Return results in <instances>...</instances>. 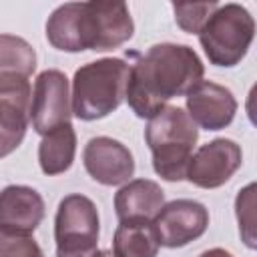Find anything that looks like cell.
Returning a JSON list of instances; mask_svg holds the SVG:
<instances>
[{
	"mask_svg": "<svg viewBox=\"0 0 257 257\" xmlns=\"http://www.w3.org/2000/svg\"><path fill=\"white\" fill-rule=\"evenodd\" d=\"M72 94L68 92V78L58 68L42 70L34 80L30 122L34 133L46 137L48 133L70 124Z\"/></svg>",
	"mask_w": 257,
	"mask_h": 257,
	"instance_id": "52a82bcc",
	"label": "cell"
},
{
	"mask_svg": "<svg viewBox=\"0 0 257 257\" xmlns=\"http://www.w3.org/2000/svg\"><path fill=\"white\" fill-rule=\"evenodd\" d=\"M82 165L92 181L104 187L126 185L135 175V159L126 145L110 137H92L82 151Z\"/></svg>",
	"mask_w": 257,
	"mask_h": 257,
	"instance_id": "8fae6325",
	"label": "cell"
},
{
	"mask_svg": "<svg viewBox=\"0 0 257 257\" xmlns=\"http://www.w3.org/2000/svg\"><path fill=\"white\" fill-rule=\"evenodd\" d=\"M165 207V191L151 179H131L114 193L118 221H153Z\"/></svg>",
	"mask_w": 257,
	"mask_h": 257,
	"instance_id": "5bb4252c",
	"label": "cell"
},
{
	"mask_svg": "<svg viewBox=\"0 0 257 257\" xmlns=\"http://www.w3.org/2000/svg\"><path fill=\"white\" fill-rule=\"evenodd\" d=\"M205 74L203 60L187 44L161 42L131 64L126 102L139 118H153L175 96H187Z\"/></svg>",
	"mask_w": 257,
	"mask_h": 257,
	"instance_id": "6da1fadb",
	"label": "cell"
},
{
	"mask_svg": "<svg viewBox=\"0 0 257 257\" xmlns=\"http://www.w3.org/2000/svg\"><path fill=\"white\" fill-rule=\"evenodd\" d=\"M92 257H116V255H114V251H112V249H98Z\"/></svg>",
	"mask_w": 257,
	"mask_h": 257,
	"instance_id": "603a6c76",
	"label": "cell"
},
{
	"mask_svg": "<svg viewBox=\"0 0 257 257\" xmlns=\"http://www.w3.org/2000/svg\"><path fill=\"white\" fill-rule=\"evenodd\" d=\"M241 163V145L233 139H213L195 151L187 169V181L199 189H219L237 173Z\"/></svg>",
	"mask_w": 257,
	"mask_h": 257,
	"instance_id": "30bf717a",
	"label": "cell"
},
{
	"mask_svg": "<svg viewBox=\"0 0 257 257\" xmlns=\"http://www.w3.org/2000/svg\"><path fill=\"white\" fill-rule=\"evenodd\" d=\"M185 104L193 122L205 131L227 128L237 112V100L233 92L213 80H201L185 96Z\"/></svg>",
	"mask_w": 257,
	"mask_h": 257,
	"instance_id": "7c38bea8",
	"label": "cell"
},
{
	"mask_svg": "<svg viewBox=\"0 0 257 257\" xmlns=\"http://www.w3.org/2000/svg\"><path fill=\"white\" fill-rule=\"evenodd\" d=\"M145 141L153 155V169L161 179L169 183L187 179V169L195 155L193 149L199 141V128L185 108L167 104L149 118Z\"/></svg>",
	"mask_w": 257,
	"mask_h": 257,
	"instance_id": "3957f363",
	"label": "cell"
},
{
	"mask_svg": "<svg viewBox=\"0 0 257 257\" xmlns=\"http://www.w3.org/2000/svg\"><path fill=\"white\" fill-rule=\"evenodd\" d=\"M235 217L243 245L257 251V181L247 183L237 191Z\"/></svg>",
	"mask_w": 257,
	"mask_h": 257,
	"instance_id": "ac0fdd59",
	"label": "cell"
},
{
	"mask_svg": "<svg viewBox=\"0 0 257 257\" xmlns=\"http://www.w3.org/2000/svg\"><path fill=\"white\" fill-rule=\"evenodd\" d=\"M135 22L124 2L90 0L66 2L46 20V40L62 52L112 50L128 42Z\"/></svg>",
	"mask_w": 257,
	"mask_h": 257,
	"instance_id": "7a4b0ae2",
	"label": "cell"
},
{
	"mask_svg": "<svg viewBox=\"0 0 257 257\" xmlns=\"http://www.w3.org/2000/svg\"><path fill=\"white\" fill-rule=\"evenodd\" d=\"M46 213L42 195L26 185H8L0 195V233L32 235Z\"/></svg>",
	"mask_w": 257,
	"mask_h": 257,
	"instance_id": "4fadbf2b",
	"label": "cell"
},
{
	"mask_svg": "<svg viewBox=\"0 0 257 257\" xmlns=\"http://www.w3.org/2000/svg\"><path fill=\"white\" fill-rule=\"evenodd\" d=\"M159 235L153 221H118L112 235V251L116 257H157Z\"/></svg>",
	"mask_w": 257,
	"mask_h": 257,
	"instance_id": "2e32d148",
	"label": "cell"
},
{
	"mask_svg": "<svg viewBox=\"0 0 257 257\" xmlns=\"http://www.w3.org/2000/svg\"><path fill=\"white\" fill-rule=\"evenodd\" d=\"M0 257H44V251L32 235L0 233Z\"/></svg>",
	"mask_w": 257,
	"mask_h": 257,
	"instance_id": "ffe728a7",
	"label": "cell"
},
{
	"mask_svg": "<svg viewBox=\"0 0 257 257\" xmlns=\"http://www.w3.org/2000/svg\"><path fill=\"white\" fill-rule=\"evenodd\" d=\"M74 155H76V133L70 122L42 137L38 145L40 171L48 177L62 175L72 167Z\"/></svg>",
	"mask_w": 257,
	"mask_h": 257,
	"instance_id": "9a60e30c",
	"label": "cell"
},
{
	"mask_svg": "<svg viewBox=\"0 0 257 257\" xmlns=\"http://www.w3.org/2000/svg\"><path fill=\"white\" fill-rule=\"evenodd\" d=\"M245 112H247L249 122L257 128V80L249 88V94H247V100H245Z\"/></svg>",
	"mask_w": 257,
	"mask_h": 257,
	"instance_id": "44dd1931",
	"label": "cell"
},
{
	"mask_svg": "<svg viewBox=\"0 0 257 257\" xmlns=\"http://www.w3.org/2000/svg\"><path fill=\"white\" fill-rule=\"evenodd\" d=\"M131 64L122 58H98L76 68L72 76V114L80 120H100L126 100Z\"/></svg>",
	"mask_w": 257,
	"mask_h": 257,
	"instance_id": "277c9868",
	"label": "cell"
},
{
	"mask_svg": "<svg viewBox=\"0 0 257 257\" xmlns=\"http://www.w3.org/2000/svg\"><path fill=\"white\" fill-rule=\"evenodd\" d=\"M30 76L18 72H0V155L8 157L24 141L30 106L32 86Z\"/></svg>",
	"mask_w": 257,
	"mask_h": 257,
	"instance_id": "ba28073f",
	"label": "cell"
},
{
	"mask_svg": "<svg viewBox=\"0 0 257 257\" xmlns=\"http://www.w3.org/2000/svg\"><path fill=\"white\" fill-rule=\"evenodd\" d=\"M161 247L179 249L205 235L209 227V211L195 199H175L165 203L153 219Z\"/></svg>",
	"mask_w": 257,
	"mask_h": 257,
	"instance_id": "9c48e42d",
	"label": "cell"
},
{
	"mask_svg": "<svg viewBox=\"0 0 257 257\" xmlns=\"http://www.w3.org/2000/svg\"><path fill=\"white\" fill-rule=\"evenodd\" d=\"M219 8V2H173L175 22L187 34H197L203 30L211 14Z\"/></svg>",
	"mask_w": 257,
	"mask_h": 257,
	"instance_id": "d6986e66",
	"label": "cell"
},
{
	"mask_svg": "<svg viewBox=\"0 0 257 257\" xmlns=\"http://www.w3.org/2000/svg\"><path fill=\"white\" fill-rule=\"evenodd\" d=\"M199 257H235V255L229 253V251H225V249H221V247H213V249L203 251Z\"/></svg>",
	"mask_w": 257,
	"mask_h": 257,
	"instance_id": "7402d4cb",
	"label": "cell"
},
{
	"mask_svg": "<svg viewBox=\"0 0 257 257\" xmlns=\"http://www.w3.org/2000/svg\"><path fill=\"white\" fill-rule=\"evenodd\" d=\"M98 209L86 195H66L54 215L56 257H92L98 249Z\"/></svg>",
	"mask_w": 257,
	"mask_h": 257,
	"instance_id": "8992f818",
	"label": "cell"
},
{
	"mask_svg": "<svg viewBox=\"0 0 257 257\" xmlns=\"http://www.w3.org/2000/svg\"><path fill=\"white\" fill-rule=\"evenodd\" d=\"M36 70V52L20 36H0V72H18L30 76Z\"/></svg>",
	"mask_w": 257,
	"mask_h": 257,
	"instance_id": "e0dca14e",
	"label": "cell"
},
{
	"mask_svg": "<svg viewBox=\"0 0 257 257\" xmlns=\"http://www.w3.org/2000/svg\"><path fill=\"white\" fill-rule=\"evenodd\" d=\"M255 32L257 24L251 12L237 2H227L211 14L199 32V44L213 66L231 68L245 58Z\"/></svg>",
	"mask_w": 257,
	"mask_h": 257,
	"instance_id": "5b68a950",
	"label": "cell"
}]
</instances>
